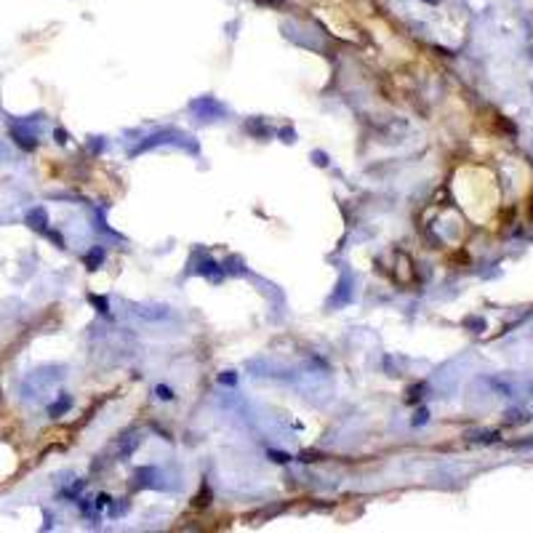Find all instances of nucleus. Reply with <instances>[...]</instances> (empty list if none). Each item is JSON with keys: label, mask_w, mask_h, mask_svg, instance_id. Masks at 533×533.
Returning <instances> with one entry per match:
<instances>
[{"label": "nucleus", "mask_w": 533, "mask_h": 533, "mask_svg": "<svg viewBox=\"0 0 533 533\" xmlns=\"http://www.w3.org/2000/svg\"><path fill=\"white\" fill-rule=\"evenodd\" d=\"M158 397H163V400H171L173 395H171V389H168V387H158Z\"/></svg>", "instance_id": "nucleus-1"}, {"label": "nucleus", "mask_w": 533, "mask_h": 533, "mask_svg": "<svg viewBox=\"0 0 533 533\" xmlns=\"http://www.w3.org/2000/svg\"><path fill=\"white\" fill-rule=\"evenodd\" d=\"M432 3H435V0H432Z\"/></svg>", "instance_id": "nucleus-2"}]
</instances>
